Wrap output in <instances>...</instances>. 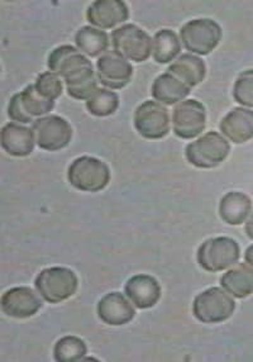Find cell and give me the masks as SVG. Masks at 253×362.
<instances>
[{"label": "cell", "mask_w": 253, "mask_h": 362, "mask_svg": "<svg viewBox=\"0 0 253 362\" xmlns=\"http://www.w3.org/2000/svg\"><path fill=\"white\" fill-rule=\"evenodd\" d=\"M47 66L64 80L67 94L76 100H88L99 89L91 61L73 46L64 45L54 49Z\"/></svg>", "instance_id": "obj_1"}, {"label": "cell", "mask_w": 253, "mask_h": 362, "mask_svg": "<svg viewBox=\"0 0 253 362\" xmlns=\"http://www.w3.org/2000/svg\"><path fill=\"white\" fill-rule=\"evenodd\" d=\"M35 286L45 302L59 304L78 291V275L67 267H49L37 275Z\"/></svg>", "instance_id": "obj_2"}, {"label": "cell", "mask_w": 253, "mask_h": 362, "mask_svg": "<svg viewBox=\"0 0 253 362\" xmlns=\"http://www.w3.org/2000/svg\"><path fill=\"white\" fill-rule=\"evenodd\" d=\"M67 180L80 192L98 193L108 185L110 170L107 163L97 157H78L69 166Z\"/></svg>", "instance_id": "obj_3"}, {"label": "cell", "mask_w": 253, "mask_h": 362, "mask_svg": "<svg viewBox=\"0 0 253 362\" xmlns=\"http://www.w3.org/2000/svg\"><path fill=\"white\" fill-rule=\"evenodd\" d=\"M229 152L228 139L223 134L211 131L189 144L185 148V156L195 168L213 169L227 160Z\"/></svg>", "instance_id": "obj_4"}, {"label": "cell", "mask_w": 253, "mask_h": 362, "mask_svg": "<svg viewBox=\"0 0 253 362\" xmlns=\"http://www.w3.org/2000/svg\"><path fill=\"white\" fill-rule=\"evenodd\" d=\"M241 248L230 237H214L200 245L196 259L205 272H218L228 270L238 264Z\"/></svg>", "instance_id": "obj_5"}, {"label": "cell", "mask_w": 253, "mask_h": 362, "mask_svg": "<svg viewBox=\"0 0 253 362\" xmlns=\"http://www.w3.org/2000/svg\"><path fill=\"white\" fill-rule=\"evenodd\" d=\"M235 310V299L223 288H209L194 299V317L206 325L222 323L229 320Z\"/></svg>", "instance_id": "obj_6"}, {"label": "cell", "mask_w": 253, "mask_h": 362, "mask_svg": "<svg viewBox=\"0 0 253 362\" xmlns=\"http://www.w3.org/2000/svg\"><path fill=\"white\" fill-rule=\"evenodd\" d=\"M180 40L190 54L205 56L217 49L222 40V28L211 18L193 19L182 25Z\"/></svg>", "instance_id": "obj_7"}, {"label": "cell", "mask_w": 253, "mask_h": 362, "mask_svg": "<svg viewBox=\"0 0 253 362\" xmlns=\"http://www.w3.org/2000/svg\"><path fill=\"white\" fill-rule=\"evenodd\" d=\"M112 43L114 51L126 60L145 62L152 54V38L136 25H124L113 30Z\"/></svg>", "instance_id": "obj_8"}, {"label": "cell", "mask_w": 253, "mask_h": 362, "mask_svg": "<svg viewBox=\"0 0 253 362\" xmlns=\"http://www.w3.org/2000/svg\"><path fill=\"white\" fill-rule=\"evenodd\" d=\"M36 144L45 151H60L73 139V127L59 115H45L33 122L32 126Z\"/></svg>", "instance_id": "obj_9"}, {"label": "cell", "mask_w": 253, "mask_h": 362, "mask_svg": "<svg viewBox=\"0 0 253 362\" xmlns=\"http://www.w3.org/2000/svg\"><path fill=\"white\" fill-rule=\"evenodd\" d=\"M134 128L146 139H161L170 132L169 110L156 100H147L134 112Z\"/></svg>", "instance_id": "obj_10"}, {"label": "cell", "mask_w": 253, "mask_h": 362, "mask_svg": "<svg viewBox=\"0 0 253 362\" xmlns=\"http://www.w3.org/2000/svg\"><path fill=\"white\" fill-rule=\"evenodd\" d=\"M206 127V110L196 99L176 104L172 113V129L179 139H193Z\"/></svg>", "instance_id": "obj_11"}, {"label": "cell", "mask_w": 253, "mask_h": 362, "mask_svg": "<svg viewBox=\"0 0 253 362\" xmlns=\"http://www.w3.org/2000/svg\"><path fill=\"white\" fill-rule=\"evenodd\" d=\"M132 76V64L114 49L105 52L98 59V81L110 90L124 88L129 84Z\"/></svg>", "instance_id": "obj_12"}, {"label": "cell", "mask_w": 253, "mask_h": 362, "mask_svg": "<svg viewBox=\"0 0 253 362\" xmlns=\"http://www.w3.org/2000/svg\"><path fill=\"white\" fill-rule=\"evenodd\" d=\"M1 310L16 320L30 318L42 308L43 298L28 286H16L1 296Z\"/></svg>", "instance_id": "obj_13"}, {"label": "cell", "mask_w": 253, "mask_h": 362, "mask_svg": "<svg viewBox=\"0 0 253 362\" xmlns=\"http://www.w3.org/2000/svg\"><path fill=\"white\" fill-rule=\"evenodd\" d=\"M98 317L108 326H124L136 315L133 303L119 291L108 293L98 303Z\"/></svg>", "instance_id": "obj_14"}, {"label": "cell", "mask_w": 253, "mask_h": 362, "mask_svg": "<svg viewBox=\"0 0 253 362\" xmlns=\"http://www.w3.org/2000/svg\"><path fill=\"white\" fill-rule=\"evenodd\" d=\"M129 18V9L122 0H97L86 11V19L99 30H110Z\"/></svg>", "instance_id": "obj_15"}, {"label": "cell", "mask_w": 253, "mask_h": 362, "mask_svg": "<svg viewBox=\"0 0 253 362\" xmlns=\"http://www.w3.org/2000/svg\"><path fill=\"white\" fill-rule=\"evenodd\" d=\"M0 144L3 150L11 156H30L35 151L36 137L32 128L11 122L6 123L0 132Z\"/></svg>", "instance_id": "obj_16"}, {"label": "cell", "mask_w": 253, "mask_h": 362, "mask_svg": "<svg viewBox=\"0 0 253 362\" xmlns=\"http://www.w3.org/2000/svg\"><path fill=\"white\" fill-rule=\"evenodd\" d=\"M124 294L136 308L150 309L160 300L161 286L151 275L139 274L126 281Z\"/></svg>", "instance_id": "obj_17"}, {"label": "cell", "mask_w": 253, "mask_h": 362, "mask_svg": "<svg viewBox=\"0 0 253 362\" xmlns=\"http://www.w3.org/2000/svg\"><path fill=\"white\" fill-rule=\"evenodd\" d=\"M219 129L233 144H246L253 139V110L245 107L232 109L219 123Z\"/></svg>", "instance_id": "obj_18"}, {"label": "cell", "mask_w": 253, "mask_h": 362, "mask_svg": "<svg viewBox=\"0 0 253 362\" xmlns=\"http://www.w3.org/2000/svg\"><path fill=\"white\" fill-rule=\"evenodd\" d=\"M252 211V200L241 192H229L219 203V216L230 226L246 223Z\"/></svg>", "instance_id": "obj_19"}, {"label": "cell", "mask_w": 253, "mask_h": 362, "mask_svg": "<svg viewBox=\"0 0 253 362\" xmlns=\"http://www.w3.org/2000/svg\"><path fill=\"white\" fill-rule=\"evenodd\" d=\"M190 91L192 89L187 84H184L180 78L170 73L157 76L151 89L153 99L165 105H176L180 103L185 100Z\"/></svg>", "instance_id": "obj_20"}, {"label": "cell", "mask_w": 253, "mask_h": 362, "mask_svg": "<svg viewBox=\"0 0 253 362\" xmlns=\"http://www.w3.org/2000/svg\"><path fill=\"white\" fill-rule=\"evenodd\" d=\"M167 73L180 78L190 89L203 83L206 75V66L199 56L193 54H184L179 56L171 65Z\"/></svg>", "instance_id": "obj_21"}, {"label": "cell", "mask_w": 253, "mask_h": 362, "mask_svg": "<svg viewBox=\"0 0 253 362\" xmlns=\"http://www.w3.org/2000/svg\"><path fill=\"white\" fill-rule=\"evenodd\" d=\"M220 285L230 296L238 299L252 296V266L248 264H235L220 278Z\"/></svg>", "instance_id": "obj_22"}, {"label": "cell", "mask_w": 253, "mask_h": 362, "mask_svg": "<svg viewBox=\"0 0 253 362\" xmlns=\"http://www.w3.org/2000/svg\"><path fill=\"white\" fill-rule=\"evenodd\" d=\"M75 45H76V49L86 56L100 57L102 54L108 52V33L93 25H86L76 32Z\"/></svg>", "instance_id": "obj_23"}, {"label": "cell", "mask_w": 253, "mask_h": 362, "mask_svg": "<svg viewBox=\"0 0 253 362\" xmlns=\"http://www.w3.org/2000/svg\"><path fill=\"white\" fill-rule=\"evenodd\" d=\"M181 51V41L174 30H161L152 40V56L158 64L176 60Z\"/></svg>", "instance_id": "obj_24"}, {"label": "cell", "mask_w": 253, "mask_h": 362, "mask_svg": "<svg viewBox=\"0 0 253 362\" xmlns=\"http://www.w3.org/2000/svg\"><path fill=\"white\" fill-rule=\"evenodd\" d=\"M19 98V103L25 110V115L30 118V121L35 122L36 117H45L49 115V112L54 108V100H49L42 95L38 94V91L35 88V84L25 86L23 91L17 94Z\"/></svg>", "instance_id": "obj_25"}, {"label": "cell", "mask_w": 253, "mask_h": 362, "mask_svg": "<svg viewBox=\"0 0 253 362\" xmlns=\"http://www.w3.org/2000/svg\"><path fill=\"white\" fill-rule=\"evenodd\" d=\"M86 354V344L76 336H65L59 339L54 347V360L59 362L84 361Z\"/></svg>", "instance_id": "obj_26"}, {"label": "cell", "mask_w": 253, "mask_h": 362, "mask_svg": "<svg viewBox=\"0 0 253 362\" xmlns=\"http://www.w3.org/2000/svg\"><path fill=\"white\" fill-rule=\"evenodd\" d=\"M119 107V97L114 91L99 88L88 100L86 109L95 117H109L114 115Z\"/></svg>", "instance_id": "obj_27"}, {"label": "cell", "mask_w": 253, "mask_h": 362, "mask_svg": "<svg viewBox=\"0 0 253 362\" xmlns=\"http://www.w3.org/2000/svg\"><path fill=\"white\" fill-rule=\"evenodd\" d=\"M35 88L40 95H42L43 98H46L49 100H54V102L64 93L62 78L52 71L38 75L36 83H35Z\"/></svg>", "instance_id": "obj_28"}, {"label": "cell", "mask_w": 253, "mask_h": 362, "mask_svg": "<svg viewBox=\"0 0 253 362\" xmlns=\"http://www.w3.org/2000/svg\"><path fill=\"white\" fill-rule=\"evenodd\" d=\"M233 98L242 107L253 108V69L240 74L233 88Z\"/></svg>", "instance_id": "obj_29"}, {"label": "cell", "mask_w": 253, "mask_h": 362, "mask_svg": "<svg viewBox=\"0 0 253 362\" xmlns=\"http://www.w3.org/2000/svg\"><path fill=\"white\" fill-rule=\"evenodd\" d=\"M245 230H246V233H247L248 237H249L251 240H253V211L252 213H251V216H249L247 221H246Z\"/></svg>", "instance_id": "obj_30"}, {"label": "cell", "mask_w": 253, "mask_h": 362, "mask_svg": "<svg viewBox=\"0 0 253 362\" xmlns=\"http://www.w3.org/2000/svg\"><path fill=\"white\" fill-rule=\"evenodd\" d=\"M245 261H246V264L253 267V245H251V246L246 250V252H245Z\"/></svg>", "instance_id": "obj_31"}]
</instances>
